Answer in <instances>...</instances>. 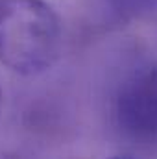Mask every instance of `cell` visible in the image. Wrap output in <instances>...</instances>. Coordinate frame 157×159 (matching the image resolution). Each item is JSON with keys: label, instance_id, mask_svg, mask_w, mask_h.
I'll list each match as a JSON object with an SVG mask.
<instances>
[{"label": "cell", "instance_id": "3", "mask_svg": "<svg viewBox=\"0 0 157 159\" xmlns=\"http://www.w3.org/2000/svg\"><path fill=\"white\" fill-rule=\"evenodd\" d=\"M105 4L120 19H135L157 7V0H105Z\"/></svg>", "mask_w": 157, "mask_h": 159}, {"label": "cell", "instance_id": "4", "mask_svg": "<svg viewBox=\"0 0 157 159\" xmlns=\"http://www.w3.org/2000/svg\"><path fill=\"white\" fill-rule=\"evenodd\" d=\"M2 98H4V93H2V85H0V113H2Z\"/></svg>", "mask_w": 157, "mask_h": 159}, {"label": "cell", "instance_id": "1", "mask_svg": "<svg viewBox=\"0 0 157 159\" xmlns=\"http://www.w3.org/2000/svg\"><path fill=\"white\" fill-rule=\"evenodd\" d=\"M63 46V26L44 0H0V63L34 76L54 67Z\"/></svg>", "mask_w": 157, "mask_h": 159}, {"label": "cell", "instance_id": "2", "mask_svg": "<svg viewBox=\"0 0 157 159\" xmlns=\"http://www.w3.org/2000/svg\"><path fill=\"white\" fill-rule=\"evenodd\" d=\"M113 122L133 146H157V63L141 65L120 81L113 98Z\"/></svg>", "mask_w": 157, "mask_h": 159}]
</instances>
